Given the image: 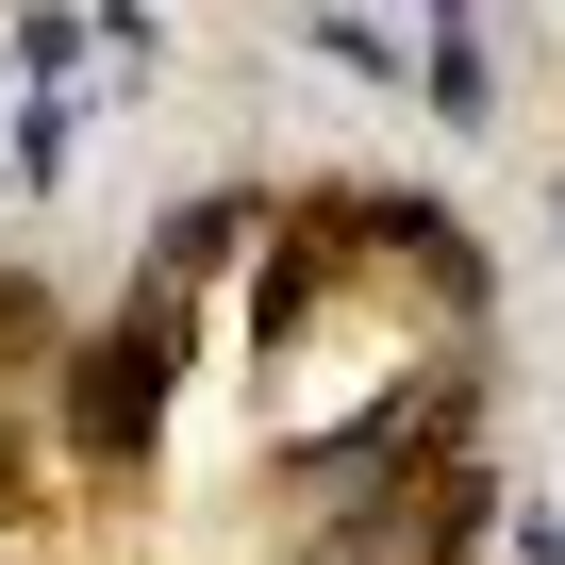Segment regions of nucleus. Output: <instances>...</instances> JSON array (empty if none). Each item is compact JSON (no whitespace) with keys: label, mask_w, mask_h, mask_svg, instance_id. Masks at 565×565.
<instances>
[{"label":"nucleus","mask_w":565,"mask_h":565,"mask_svg":"<svg viewBox=\"0 0 565 565\" xmlns=\"http://www.w3.org/2000/svg\"><path fill=\"white\" fill-rule=\"evenodd\" d=\"M167 383H183V300L134 282V317L67 366V449H84V466H134V449L167 433Z\"/></svg>","instance_id":"nucleus-1"},{"label":"nucleus","mask_w":565,"mask_h":565,"mask_svg":"<svg viewBox=\"0 0 565 565\" xmlns=\"http://www.w3.org/2000/svg\"><path fill=\"white\" fill-rule=\"evenodd\" d=\"M84 51H100V18H67V0H34V18L0 34V84H34V100H84Z\"/></svg>","instance_id":"nucleus-2"},{"label":"nucleus","mask_w":565,"mask_h":565,"mask_svg":"<svg viewBox=\"0 0 565 565\" xmlns=\"http://www.w3.org/2000/svg\"><path fill=\"white\" fill-rule=\"evenodd\" d=\"M416 84H433V117H449V134H482V117H499V67H482V34L449 18V0H433V51H416Z\"/></svg>","instance_id":"nucleus-3"},{"label":"nucleus","mask_w":565,"mask_h":565,"mask_svg":"<svg viewBox=\"0 0 565 565\" xmlns=\"http://www.w3.org/2000/svg\"><path fill=\"white\" fill-rule=\"evenodd\" d=\"M317 51H333V67H350V84H416V51H399V34H383V18H333V34H317Z\"/></svg>","instance_id":"nucleus-4"},{"label":"nucleus","mask_w":565,"mask_h":565,"mask_svg":"<svg viewBox=\"0 0 565 565\" xmlns=\"http://www.w3.org/2000/svg\"><path fill=\"white\" fill-rule=\"evenodd\" d=\"M515 565H565V515H515Z\"/></svg>","instance_id":"nucleus-5"},{"label":"nucleus","mask_w":565,"mask_h":565,"mask_svg":"<svg viewBox=\"0 0 565 565\" xmlns=\"http://www.w3.org/2000/svg\"><path fill=\"white\" fill-rule=\"evenodd\" d=\"M548 233H565V183H548Z\"/></svg>","instance_id":"nucleus-6"},{"label":"nucleus","mask_w":565,"mask_h":565,"mask_svg":"<svg viewBox=\"0 0 565 565\" xmlns=\"http://www.w3.org/2000/svg\"><path fill=\"white\" fill-rule=\"evenodd\" d=\"M0 18H34V0H0Z\"/></svg>","instance_id":"nucleus-7"}]
</instances>
